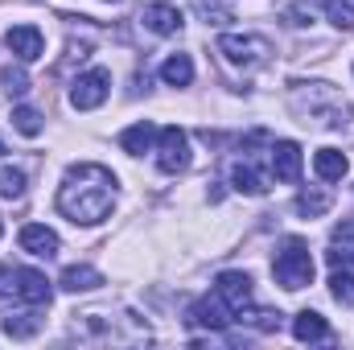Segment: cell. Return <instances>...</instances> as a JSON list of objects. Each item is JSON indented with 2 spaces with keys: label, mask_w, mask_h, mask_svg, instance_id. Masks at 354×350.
Here are the masks:
<instances>
[{
  "label": "cell",
  "mask_w": 354,
  "mask_h": 350,
  "mask_svg": "<svg viewBox=\"0 0 354 350\" xmlns=\"http://www.w3.org/2000/svg\"><path fill=\"white\" fill-rule=\"evenodd\" d=\"M292 338H297V342H322V338H330V322H326L322 313L305 309V313L292 317Z\"/></svg>",
  "instance_id": "obj_13"
},
{
  "label": "cell",
  "mask_w": 354,
  "mask_h": 350,
  "mask_svg": "<svg viewBox=\"0 0 354 350\" xmlns=\"http://www.w3.org/2000/svg\"><path fill=\"white\" fill-rule=\"evenodd\" d=\"M214 293L235 309V317L252 305V276L248 272H223L218 280H214Z\"/></svg>",
  "instance_id": "obj_8"
},
{
  "label": "cell",
  "mask_w": 354,
  "mask_h": 350,
  "mask_svg": "<svg viewBox=\"0 0 354 350\" xmlns=\"http://www.w3.org/2000/svg\"><path fill=\"white\" fill-rule=\"evenodd\" d=\"M231 185L239 190V194H248V198H260L268 194V177L252 165V161H239L235 169H231Z\"/></svg>",
  "instance_id": "obj_16"
},
{
  "label": "cell",
  "mask_w": 354,
  "mask_h": 350,
  "mask_svg": "<svg viewBox=\"0 0 354 350\" xmlns=\"http://www.w3.org/2000/svg\"><path fill=\"white\" fill-rule=\"evenodd\" d=\"M313 169L322 181H342L346 169H351V161L338 153V149H317V157H313Z\"/></svg>",
  "instance_id": "obj_17"
},
{
  "label": "cell",
  "mask_w": 354,
  "mask_h": 350,
  "mask_svg": "<svg viewBox=\"0 0 354 350\" xmlns=\"http://www.w3.org/2000/svg\"><path fill=\"white\" fill-rule=\"evenodd\" d=\"M0 235H4V227H0Z\"/></svg>",
  "instance_id": "obj_29"
},
{
  "label": "cell",
  "mask_w": 354,
  "mask_h": 350,
  "mask_svg": "<svg viewBox=\"0 0 354 350\" xmlns=\"http://www.w3.org/2000/svg\"><path fill=\"white\" fill-rule=\"evenodd\" d=\"M4 46L17 54V62H37V58L46 54V37H41L37 25H12V29L4 33Z\"/></svg>",
  "instance_id": "obj_6"
},
{
  "label": "cell",
  "mask_w": 354,
  "mask_h": 350,
  "mask_svg": "<svg viewBox=\"0 0 354 350\" xmlns=\"http://www.w3.org/2000/svg\"><path fill=\"white\" fill-rule=\"evenodd\" d=\"M153 140H157V128H153L149 120H140V124H132V128H124V132H120V149H124V153H132V157L149 153V149H153Z\"/></svg>",
  "instance_id": "obj_15"
},
{
  "label": "cell",
  "mask_w": 354,
  "mask_h": 350,
  "mask_svg": "<svg viewBox=\"0 0 354 350\" xmlns=\"http://www.w3.org/2000/svg\"><path fill=\"white\" fill-rule=\"evenodd\" d=\"M189 322L194 326H202V330H227L231 322H235V309L214 293V297H202V301H194V309H189Z\"/></svg>",
  "instance_id": "obj_7"
},
{
  "label": "cell",
  "mask_w": 354,
  "mask_h": 350,
  "mask_svg": "<svg viewBox=\"0 0 354 350\" xmlns=\"http://www.w3.org/2000/svg\"><path fill=\"white\" fill-rule=\"evenodd\" d=\"M157 169H161V174H181V169H189V136H185L177 124L157 132Z\"/></svg>",
  "instance_id": "obj_4"
},
{
  "label": "cell",
  "mask_w": 354,
  "mask_h": 350,
  "mask_svg": "<svg viewBox=\"0 0 354 350\" xmlns=\"http://www.w3.org/2000/svg\"><path fill=\"white\" fill-rule=\"evenodd\" d=\"M12 284H17V297H21V301H29V305H50V297H54L50 280H46L37 268H17Z\"/></svg>",
  "instance_id": "obj_10"
},
{
  "label": "cell",
  "mask_w": 354,
  "mask_h": 350,
  "mask_svg": "<svg viewBox=\"0 0 354 350\" xmlns=\"http://www.w3.org/2000/svg\"><path fill=\"white\" fill-rule=\"evenodd\" d=\"M351 256H354V252H351Z\"/></svg>",
  "instance_id": "obj_30"
},
{
  "label": "cell",
  "mask_w": 354,
  "mask_h": 350,
  "mask_svg": "<svg viewBox=\"0 0 354 350\" xmlns=\"http://www.w3.org/2000/svg\"><path fill=\"white\" fill-rule=\"evenodd\" d=\"M161 79H165L169 87H189V83H194V58H189V54H169V58L161 62Z\"/></svg>",
  "instance_id": "obj_18"
},
{
  "label": "cell",
  "mask_w": 354,
  "mask_h": 350,
  "mask_svg": "<svg viewBox=\"0 0 354 350\" xmlns=\"http://www.w3.org/2000/svg\"><path fill=\"white\" fill-rule=\"evenodd\" d=\"M107 91H111V71L95 66V71H87V75L75 79V87H71V107H79V111H95V107L107 99Z\"/></svg>",
  "instance_id": "obj_5"
},
{
  "label": "cell",
  "mask_w": 354,
  "mask_h": 350,
  "mask_svg": "<svg viewBox=\"0 0 354 350\" xmlns=\"http://www.w3.org/2000/svg\"><path fill=\"white\" fill-rule=\"evenodd\" d=\"M0 83H4V91H8V95H25V91H29V75H25L21 66H4Z\"/></svg>",
  "instance_id": "obj_25"
},
{
  "label": "cell",
  "mask_w": 354,
  "mask_h": 350,
  "mask_svg": "<svg viewBox=\"0 0 354 350\" xmlns=\"http://www.w3.org/2000/svg\"><path fill=\"white\" fill-rule=\"evenodd\" d=\"M330 293H334L338 305H354V272H346V268L334 264V272H330Z\"/></svg>",
  "instance_id": "obj_20"
},
{
  "label": "cell",
  "mask_w": 354,
  "mask_h": 350,
  "mask_svg": "<svg viewBox=\"0 0 354 350\" xmlns=\"http://www.w3.org/2000/svg\"><path fill=\"white\" fill-rule=\"evenodd\" d=\"M272 276H276V284L288 288V293L313 284V256H309V248H305L301 239H288V243L276 252V260H272Z\"/></svg>",
  "instance_id": "obj_2"
},
{
  "label": "cell",
  "mask_w": 354,
  "mask_h": 350,
  "mask_svg": "<svg viewBox=\"0 0 354 350\" xmlns=\"http://www.w3.org/2000/svg\"><path fill=\"white\" fill-rule=\"evenodd\" d=\"M0 153H4V145H0Z\"/></svg>",
  "instance_id": "obj_28"
},
{
  "label": "cell",
  "mask_w": 354,
  "mask_h": 350,
  "mask_svg": "<svg viewBox=\"0 0 354 350\" xmlns=\"http://www.w3.org/2000/svg\"><path fill=\"white\" fill-rule=\"evenodd\" d=\"M218 54L231 66H239V71H256V66L268 62L272 46H268V37H260V33H223L218 37Z\"/></svg>",
  "instance_id": "obj_3"
},
{
  "label": "cell",
  "mask_w": 354,
  "mask_h": 350,
  "mask_svg": "<svg viewBox=\"0 0 354 350\" xmlns=\"http://www.w3.org/2000/svg\"><path fill=\"white\" fill-rule=\"evenodd\" d=\"M21 194H25V169L4 165L0 169V198H21Z\"/></svg>",
  "instance_id": "obj_23"
},
{
  "label": "cell",
  "mask_w": 354,
  "mask_h": 350,
  "mask_svg": "<svg viewBox=\"0 0 354 350\" xmlns=\"http://www.w3.org/2000/svg\"><path fill=\"white\" fill-rule=\"evenodd\" d=\"M326 17L338 29H354V0H326Z\"/></svg>",
  "instance_id": "obj_24"
},
{
  "label": "cell",
  "mask_w": 354,
  "mask_h": 350,
  "mask_svg": "<svg viewBox=\"0 0 354 350\" xmlns=\"http://www.w3.org/2000/svg\"><path fill=\"white\" fill-rule=\"evenodd\" d=\"M334 206V194L330 190H301L297 194V214L301 219H317V214H326Z\"/></svg>",
  "instance_id": "obj_19"
},
{
  "label": "cell",
  "mask_w": 354,
  "mask_h": 350,
  "mask_svg": "<svg viewBox=\"0 0 354 350\" xmlns=\"http://www.w3.org/2000/svg\"><path fill=\"white\" fill-rule=\"evenodd\" d=\"M21 252H29V256H41V260H50V256H58V235L46 227V223H29V227H21Z\"/></svg>",
  "instance_id": "obj_9"
},
{
  "label": "cell",
  "mask_w": 354,
  "mask_h": 350,
  "mask_svg": "<svg viewBox=\"0 0 354 350\" xmlns=\"http://www.w3.org/2000/svg\"><path fill=\"white\" fill-rule=\"evenodd\" d=\"M145 25L153 29V33H161V37H174V33H181V25H185V17H181V8L177 4H149L145 8Z\"/></svg>",
  "instance_id": "obj_12"
},
{
  "label": "cell",
  "mask_w": 354,
  "mask_h": 350,
  "mask_svg": "<svg viewBox=\"0 0 354 350\" xmlns=\"http://www.w3.org/2000/svg\"><path fill=\"white\" fill-rule=\"evenodd\" d=\"M12 128L21 132V136H37L41 132V111H33V107H12Z\"/></svg>",
  "instance_id": "obj_22"
},
{
  "label": "cell",
  "mask_w": 354,
  "mask_h": 350,
  "mask_svg": "<svg viewBox=\"0 0 354 350\" xmlns=\"http://www.w3.org/2000/svg\"><path fill=\"white\" fill-rule=\"evenodd\" d=\"M272 174H276V181H297L301 177V145L276 140L272 145Z\"/></svg>",
  "instance_id": "obj_11"
},
{
  "label": "cell",
  "mask_w": 354,
  "mask_h": 350,
  "mask_svg": "<svg viewBox=\"0 0 354 350\" xmlns=\"http://www.w3.org/2000/svg\"><path fill=\"white\" fill-rule=\"evenodd\" d=\"M115 206V174L107 165H71L62 185H58V210L79 223V227H95L111 214Z\"/></svg>",
  "instance_id": "obj_1"
},
{
  "label": "cell",
  "mask_w": 354,
  "mask_h": 350,
  "mask_svg": "<svg viewBox=\"0 0 354 350\" xmlns=\"http://www.w3.org/2000/svg\"><path fill=\"white\" fill-rule=\"evenodd\" d=\"M107 4H120V0H107Z\"/></svg>",
  "instance_id": "obj_27"
},
{
  "label": "cell",
  "mask_w": 354,
  "mask_h": 350,
  "mask_svg": "<svg viewBox=\"0 0 354 350\" xmlns=\"http://www.w3.org/2000/svg\"><path fill=\"white\" fill-rule=\"evenodd\" d=\"M66 293H91V288H99L103 284V272L99 268H91V264H71L66 272H62V280H58Z\"/></svg>",
  "instance_id": "obj_14"
},
{
  "label": "cell",
  "mask_w": 354,
  "mask_h": 350,
  "mask_svg": "<svg viewBox=\"0 0 354 350\" xmlns=\"http://www.w3.org/2000/svg\"><path fill=\"white\" fill-rule=\"evenodd\" d=\"M334 243H354V223H346V227L334 231Z\"/></svg>",
  "instance_id": "obj_26"
},
{
  "label": "cell",
  "mask_w": 354,
  "mask_h": 350,
  "mask_svg": "<svg viewBox=\"0 0 354 350\" xmlns=\"http://www.w3.org/2000/svg\"><path fill=\"white\" fill-rule=\"evenodd\" d=\"M41 330V317L37 313H21V317H4V334L8 338H33Z\"/></svg>",
  "instance_id": "obj_21"
}]
</instances>
